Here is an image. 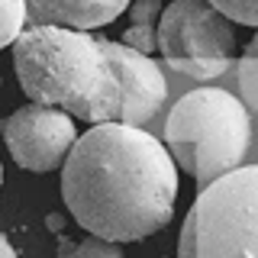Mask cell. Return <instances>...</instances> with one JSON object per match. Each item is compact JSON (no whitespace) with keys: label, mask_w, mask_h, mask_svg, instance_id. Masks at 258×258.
Returning <instances> with one entry per match:
<instances>
[{"label":"cell","mask_w":258,"mask_h":258,"mask_svg":"<svg viewBox=\"0 0 258 258\" xmlns=\"http://www.w3.org/2000/svg\"><path fill=\"white\" fill-rule=\"evenodd\" d=\"M36 26H68L91 32L129 10V0H26Z\"/></svg>","instance_id":"obj_8"},{"label":"cell","mask_w":258,"mask_h":258,"mask_svg":"<svg viewBox=\"0 0 258 258\" xmlns=\"http://www.w3.org/2000/svg\"><path fill=\"white\" fill-rule=\"evenodd\" d=\"M107 52L119 71V81H123V116H119V123L139 129L149 126L168 100L165 71L158 68V61L152 55H142L123 42L107 39Z\"/></svg>","instance_id":"obj_7"},{"label":"cell","mask_w":258,"mask_h":258,"mask_svg":"<svg viewBox=\"0 0 258 258\" xmlns=\"http://www.w3.org/2000/svg\"><path fill=\"white\" fill-rule=\"evenodd\" d=\"M177 258H258V165L200 187L184 216Z\"/></svg>","instance_id":"obj_4"},{"label":"cell","mask_w":258,"mask_h":258,"mask_svg":"<svg viewBox=\"0 0 258 258\" xmlns=\"http://www.w3.org/2000/svg\"><path fill=\"white\" fill-rule=\"evenodd\" d=\"M236 78H239V91H242V103L248 107L252 119H258V32L248 39L245 52L236 64Z\"/></svg>","instance_id":"obj_10"},{"label":"cell","mask_w":258,"mask_h":258,"mask_svg":"<svg viewBox=\"0 0 258 258\" xmlns=\"http://www.w3.org/2000/svg\"><path fill=\"white\" fill-rule=\"evenodd\" d=\"M0 187H4V165H0Z\"/></svg>","instance_id":"obj_15"},{"label":"cell","mask_w":258,"mask_h":258,"mask_svg":"<svg viewBox=\"0 0 258 258\" xmlns=\"http://www.w3.org/2000/svg\"><path fill=\"white\" fill-rule=\"evenodd\" d=\"M165 145L177 168L207 187L245 165L252 149V113L242 97L223 87H197L168 113Z\"/></svg>","instance_id":"obj_3"},{"label":"cell","mask_w":258,"mask_h":258,"mask_svg":"<svg viewBox=\"0 0 258 258\" xmlns=\"http://www.w3.org/2000/svg\"><path fill=\"white\" fill-rule=\"evenodd\" d=\"M61 197L91 236L139 242L171 223L177 161L149 129L97 123L64 161Z\"/></svg>","instance_id":"obj_1"},{"label":"cell","mask_w":258,"mask_h":258,"mask_svg":"<svg viewBox=\"0 0 258 258\" xmlns=\"http://www.w3.org/2000/svg\"><path fill=\"white\" fill-rule=\"evenodd\" d=\"M210 4L220 7L232 23H242V26H255L258 29V0H210Z\"/></svg>","instance_id":"obj_12"},{"label":"cell","mask_w":258,"mask_h":258,"mask_svg":"<svg viewBox=\"0 0 258 258\" xmlns=\"http://www.w3.org/2000/svg\"><path fill=\"white\" fill-rule=\"evenodd\" d=\"M161 0H136L129 7V26L123 45L136 48L142 55H152L158 48V23H161Z\"/></svg>","instance_id":"obj_9"},{"label":"cell","mask_w":258,"mask_h":258,"mask_svg":"<svg viewBox=\"0 0 258 258\" xmlns=\"http://www.w3.org/2000/svg\"><path fill=\"white\" fill-rule=\"evenodd\" d=\"M13 68L32 103L87 123H119L123 81L107 39L68 26H29L13 45Z\"/></svg>","instance_id":"obj_2"},{"label":"cell","mask_w":258,"mask_h":258,"mask_svg":"<svg viewBox=\"0 0 258 258\" xmlns=\"http://www.w3.org/2000/svg\"><path fill=\"white\" fill-rule=\"evenodd\" d=\"M29 4L26 0H0V48L16 45V39L26 32Z\"/></svg>","instance_id":"obj_11"},{"label":"cell","mask_w":258,"mask_h":258,"mask_svg":"<svg viewBox=\"0 0 258 258\" xmlns=\"http://www.w3.org/2000/svg\"><path fill=\"white\" fill-rule=\"evenodd\" d=\"M158 52L177 75L210 84L232 71L236 29L210 0H174L161 10Z\"/></svg>","instance_id":"obj_5"},{"label":"cell","mask_w":258,"mask_h":258,"mask_svg":"<svg viewBox=\"0 0 258 258\" xmlns=\"http://www.w3.org/2000/svg\"><path fill=\"white\" fill-rule=\"evenodd\" d=\"M0 258H16V248L10 245V239L0 232Z\"/></svg>","instance_id":"obj_14"},{"label":"cell","mask_w":258,"mask_h":258,"mask_svg":"<svg viewBox=\"0 0 258 258\" xmlns=\"http://www.w3.org/2000/svg\"><path fill=\"white\" fill-rule=\"evenodd\" d=\"M4 142L20 168L36 174L55 171L64 168L71 149L78 145L75 116L42 103H26L4 119Z\"/></svg>","instance_id":"obj_6"},{"label":"cell","mask_w":258,"mask_h":258,"mask_svg":"<svg viewBox=\"0 0 258 258\" xmlns=\"http://www.w3.org/2000/svg\"><path fill=\"white\" fill-rule=\"evenodd\" d=\"M75 258H123V248H119V242L100 239V236H87L78 245Z\"/></svg>","instance_id":"obj_13"}]
</instances>
